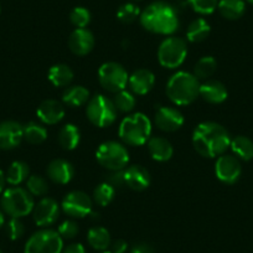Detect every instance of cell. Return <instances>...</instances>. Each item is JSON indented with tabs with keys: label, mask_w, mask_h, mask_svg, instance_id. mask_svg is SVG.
Here are the masks:
<instances>
[{
	"label": "cell",
	"mask_w": 253,
	"mask_h": 253,
	"mask_svg": "<svg viewBox=\"0 0 253 253\" xmlns=\"http://www.w3.org/2000/svg\"><path fill=\"white\" fill-rule=\"evenodd\" d=\"M194 149L204 158H216L225 154L230 148L231 135L228 130L216 122H203L193 132Z\"/></svg>",
	"instance_id": "1"
},
{
	"label": "cell",
	"mask_w": 253,
	"mask_h": 253,
	"mask_svg": "<svg viewBox=\"0 0 253 253\" xmlns=\"http://www.w3.org/2000/svg\"><path fill=\"white\" fill-rule=\"evenodd\" d=\"M139 20L145 30L158 35H172L179 28L176 10L164 1L149 4L140 13Z\"/></svg>",
	"instance_id": "2"
},
{
	"label": "cell",
	"mask_w": 253,
	"mask_h": 253,
	"mask_svg": "<svg viewBox=\"0 0 253 253\" xmlns=\"http://www.w3.org/2000/svg\"><path fill=\"white\" fill-rule=\"evenodd\" d=\"M167 96L176 106H189L199 97L200 82L194 74L177 71L167 82Z\"/></svg>",
	"instance_id": "3"
},
{
	"label": "cell",
	"mask_w": 253,
	"mask_h": 253,
	"mask_svg": "<svg viewBox=\"0 0 253 253\" xmlns=\"http://www.w3.org/2000/svg\"><path fill=\"white\" fill-rule=\"evenodd\" d=\"M118 135L130 147H142L152 135V122L145 114L137 112L126 117L119 124Z\"/></svg>",
	"instance_id": "4"
},
{
	"label": "cell",
	"mask_w": 253,
	"mask_h": 253,
	"mask_svg": "<svg viewBox=\"0 0 253 253\" xmlns=\"http://www.w3.org/2000/svg\"><path fill=\"white\" fill-rule=\"evenodd\" d=\"M0 205L4 212L10 217L21 218L33 212L35 201L34 196L26 189L13 186L6 189L3 193Z\"/></svg>",
	"instance_id": "5"
},
{
	"label": "cell",
	"mask_w": 253,
	"mask_h": 253,
	"mask_svg": "<svg viewBox=\"0 0 253 253\" xmlns=\"http://www.w3.org/2000/svg\"><path fill=\"white\" fill-rule=\"evenodd\" d=\"M96 160L109 171L124 170L129 163V153L122 143L108 140L102 143L96 150Z\"/></svg>",
	"instance_id": "6"
},
{
	"label": "cell",
	"mask_w": 253,
	"mask_h": 253,
	"mask_svg": "<svg viewBox=\"0 0 253 253\" xmlns=\"http://www.w3.org/2000/svg\"><path fill=\"white\" fill-rule=\"evenodd\" d=\"M117 108L112 99L103 94H96L88 101L86 107V116L88 121L98 128H107L117 119Z\"/></svg>",
	"instance_id": "7"
},
{
	"label": "cell",
	"mask_w": 253,
	"mask_h": 253,
	"mask_svg": "<svg viewBox=\"0 0 253 253\" xmlns=\"http://www.w3.org/2000/svg\"><path fill=\"white\" fill-rule=\"evenodd\" d=\"M187 45L186 41L177 36H169L159 45L158 48V61L163 67L174 70L180 67L186 60Z\"/></svg>",
	"instance_id": "8"
},
{
	"label": "cell",
	"mask_w": 253,
	"mask_h": 253,
	"mask_svg": "<svg viewBox=\"0 0 253 253\" xmlns=\"http://www.w3.org/2000/svg\"><path fill=\"white\" fill-rule=\"evenodd\" d=\"M62 250L63 240L57 231L42 228L29 238L24 253H61Z\"/></svg>",
	"instance_id": "9"
},
{
	"label": "cell",
	"mask_w": 253,
	"mask_h": 253,
	"mask_svg": "<svg viewBox=\"0 0 253 253\" xmlns=\"http://www.w3.org/2000/svg\"><path fill=\"white\" fill-rule=\"evenodd\" d=\"M129 75L118 62H104L98 70L99 84L112 93L126 89Z\"/></svg>",
	"instance_id": "10"
},
{
	"label": "cell",
	"mask_w": 253,
	"mask_h": 253,
	"mask_svg": "<svg viewBox=\"0 0 253 253\" xmlns=\"http://www.w3.org/2000/svg\"><path fill=\"white\" fill-rule=\"evenodd\" d=\"M93 200L84 191L75 190L67 194L61 203V209L72 218H84L91 215Z\"/></svg>",
	"instance_id": "11"
},
{
	"label": "cell",
	"mask_w": 253,
	"mask_h": 253,
	"mask_svg": "<svg viewBox=\"0 0 253 253\" xmlns=\"http://www.w3.org/2000/svg\"><path fill=\"white\" fill-rule=\"evenodd\" d=\"M242 174L240 159L235 155L222 154L217 158L215 163V175L221 182L232 185L238 181Z\"/></svg>",
	"instance_id": "12"
},
{
	"label": "cell",
	"mask_w": 253,
	"mask_h": 253,
	"mask_svg": "<svg viewBox=\"0 0 253 253\" xmlns=\"http://www.w3.org/2000/svg\"><path fill=\"white\" fill-rule=\"evenodd\" d=\"M61 206L55 199L43 198L35 204L33 210V218L36 226L41 228L53 225L60 217Z\"/></svg>",
	"instance_id": "13"
},
{
	"label": "cell",
	"mask_w": 253,
	"mask_h": 253,
	"mask_svg": "<svg viewBox=\"0 0 253 253\" xmlns=\"http://www.w3.org/2000/svg\"><path fill=\"white\" fill-rule=\"evenodd\" d=\"M157 126L163 132H176L184 126V114L174 107H160L157 109L154 116Z\"/></svg>",
	"instance_id": "14"
},
{
	"label": "cell",
	"mask_w": 253,
	"mask_h": 253,
	"mask_svg": "<svg viewBox=\"0 0 253 253\" xmlns=\"http://www.w3.org/2000/svg\"><path fill=\"white\" fill-rule=\"evenodd\" d=\"M23 140V126L19 122L4 121L0 123V149H15Z\"/></svg>",
	"instance_id": "15"
},
{
	"label": "cell",
	"mask_w": 253,
	"mask_h": 253,
	"mask_svg": "<svg viewBox=\"0 0 253 253\" xmlns=\"http://www.w3.org/2000/svg\"><path fill=\"white\" fill-rule=\"evenodd\" d=\"M94 36L87 28L75 29L69 38V47L76 56H86L93 50Z\"/></svg>",
	"instance_id": "16"
},
{
	"label": "cell",
	"mask_w": 253,
	"mask_h": 253,
	"mask_svg": "<svg viewBox=\"0 0 253 253\" xmlns=\"http://www.w3.org/2000/svg\"><path fill=\"white\" fill-rule=\"evenodd\" d=\"M36 116L42 124L53 126L60 123L65 117V107L56 99H46L38 107Z\"/></svg>",
	"instance_id": "17"
},
{
	"label": "cell",
	"mask_w": 253,
	"mask_h": 253,
	"mask_svg": "<svg viewBox=\"0 0 253 253\" xmlns=\"http://www.w3.org/2000/svg\"><path fill=\"white\" fill-rule=\"evenodd\" d=\"M155 84V76L150 70L138 69L133 72L128 80L130 92L137 96H144L153 89Z\"/></svg>",
	"instance_id": "18"
},
{
	"label": "cell",
	"mask_w": 253,
	"mask_h": 253,
	"mask_svg": "<svg viewBox=\"0 0 253 253\" xmlns=\"http://www.w3.org/2000/svg\"><path fill=\"white\" fill-rule=\"evenodd\" d=\"M46 172H47L48 179L52 182L58 185H66L74 179L75 168L71 163L65 159H53L47 165Z\"/></svg>",
	"instance_id": "19"
},
{
	"label": "cell",
	"mask_w": 253,
	"mask_h": 253,
	"mask_svg": "<svg viewBox=\"0 0 253 253\" xmlns=\"http://www.w3.org/2000/svg\"><path fill=\"white\" fill-rule=\"evenodd\" d=\"M150 174L142 165H130L124 169V182L134 191H144L149 187Z\"/></svg>",
	"instance_id": "20"
},
{
	"label": "cell",
	"mask_w": 253,
	"mask_h": 253,
	"mask_svg": "<svg viewBox=\"0 0 253 253\" xmlns=\"http://www.w3.org/2000/svg\"><path fill=\"white\" fill-rule=\"evenodd\" d=\"M199 96L210 104H221L227 99L228 92L225 84L217 80H206L200 84Z\"/></svg>",
	"instance_id": "21"
},
{
	"label": "cell",
	"mask_w": 253,
	"mask_h": 253,
	"mask_svg": "<svg viewBox=\"0 0 253 253\" xmlns=\"http://www.w3.org/2000/svg\"><path fill=\"white\" fill-rule=\"evenodd\" d=\"M148 150L150 157L157 162H168L174 154L171 143L163 137H150L148 140Z\"/></svg>",
	"instance_id": "22"
},
{
	"label": "cell",
	"mask_w": 253,
	"mask_h": 253,
	"mask_svg": "<svg viewBox=\"0 0 253 253\" xmlns=\"http://www.w3.org/2000/svg\"><path fill=\"white\" fill-rule=\"evenodd\" d=\"M58 144L65 150L76 149L81 142V132L80 128L74 123H67L58 132Z\"/></svg>",
	"instance_id": "23"
},
{
	"label": "cell",
	"mask_w": 253,
	"mask_h": 253,
	"mask_svg": "<svg viewBox=\"0 0 253 253\" xmlns=\"http://www.w3.org/2000/svg\"><path fill=\"white\" fill-rule=\"evenodd\" d=\"M89 91L84 86L67 87L62 93V102L71 108L82 107L88 103Z\"/></svg>",
	"instance_id": "24"
},
{
	"label": "cell",
	"mask_w": 253,
	"mask_h": 253,
	"mask_svg": "<svg viewBox=\"0 0 253 253\" xmlns=\"http://www.w3.org/2000/svg\"><path fill=\"white\" fill-rule=\"evenodd\" d=\"M47 79L55 87H66L74 80V71L65 63H56L48 70Z\"/></svg>",
	"instance_id": "25"
},
{
	"label": "cell",
	"mask_w": 253,
	"mask_h": 253,
	"mask_svg": "<svg viewBox=\"0 0 253 253\" xmlns=\"http://www.w3.org/2000/svg\"><path fill=\"white\" fill-rule=\"evenodd\" d=\"M87 242L96 251H101V252L108 251L112 243L109 231L102 226H94L89 228L87 233Z\"/></svg>",
	"instance_id": "26"
},
{
	"label": "cell",
	"mask_w": 253,
	"mask_h": 253,
	"mask_svg": "<svg viewBox=\"0 0 253 253\" xmlns=\"http://www.w3.org/2000/svg\"><path fill=\"white\" fill-rule=\"evenodd\" d=\"M211 33V26L205 19L199 18L193 20L189 24L186 30V39L187 41L193 43L203 42L204 40L209 38Z\"/></svg>",
	"instance_id": "27"
},
{
	"label": "cell",
	"mask_w": 253,
	"mask_h": 253,
	"mask_svg": "<svg viewBox=\"0 0 253 253\" xmlns=\"http://www.w3.org/2000/svg\"><path fill=\"white\" fill-rule=\"evenodd\" d=\"M217 9L227 20H238L245 14L246 3L245 0H218Z\"/></svg>",
	"instance_id": "28"
},
{
	"label": "cell",
	"mask_w": 253,
	"mask_h": 253,
	"mask_svg": "<svg viewBox=\"0 0 253 253\" xmlns=\"http://www.w3.org/2000/svg\"><path fill=\"white\" fill-rule=\"evenodd\" d=\"M230 148L237 159L243 162L253 159V142L246 135H237L231 139Z\"/></svg>",
	"instance_id": "29"
},
{
	"label": "cell",
	"mask_w": 253,
	"mask_h": 253,
	"mask_svg": "<svg viewBox=\"0 0 253 253\" xmlns=\"http://www.w3.org/2000/svg\"><path fill=\"white\" fill-rule=\"evenodd\" d=\"M29 176H30V168L25 162H21V160L11 163L5 174L6 182L11 186H18L21 182L26 181Z\"/></svg>",
	"instance_id": "30"
},
{
	"label": "cell",
	"mask_w": 253,
	"mask_h": 253,
	"mask_svg": "<svg viewBox=\"0 0 253 253\" xmlns=\"http://www.w3.org/2000/svg\"><path fill=\"white\" fill-rule=\"evenodd\" d=\"M24 140L29 144H42L47 139V129L43 124L36 123V122H29L28 124L23 126Z\"/></svg>",
	"instance_id": "31"
},
{
	"label": "cell",
	"mask_w": 253,
	"mask_h": 253,
	"mask_svg": "<svg viewBox=\"0 0 253 253\" xmlns=\"http://www.w3.org/2000/svg\"><path fill=\"white\" fill-rule=\"evenodd\" d=\"M217 69V61L212 56H204L194 66V76L198 80H209Z\"/></svg>",
	"instance_id": "32"
},
{
	"label": "cell",
	"mask_w": 253,
	"mask_h": 253,
	"mask_svg": "<svg viewBox=\"0 0 253 253\" xmlns=\"http://www.w3.org/2000/svg\"><path fill=\"white\" fill-rule=\"evenodd\" d=\"M112 101H113L117 111L122 112V113H129L134 109L135 104H137L135 94L130 91H126V89L114 93V98Z\"/></svg>",
	"instance_id": "33"
},
{
	"label": "cell",
	"mask_w": 253,
	"mask_h": 253,
	"mask_svg": "<svg viewBox=\"0 0 253 253\" xmlns=\"http://www.w3.org/2000/svg\"><path fill=\"white\" fill-rule=\"evenodd\" d=\"M114 196H116V189L106 181L99 184L93 190V201L102 208L108 206L113 201Z\"/></svg>",
	"instance_id": "34"
},
{
	"label": "cell",
	"mask_w": 253,
	"mask_h": 253,
	"mask_svg": "<svg viewBox=\"0 0 253 253\" xmlns=\"http://www.w3.org/2000/svg\"><path fill=\"white\" fill-rule=\"evenodd\" d=\"M26 190L33 196H43L48 191V182L41 175H30L26 180Z\"/></svg>",
	"instance_id": "35"
},
{
	"label": "cell",
	"mask_w": 253,
	"mask_h": 253,
	"mask_svg": "<svg viewBox=\"0 0 253 253\" xmlns=\"http://www.w3.org/2000/svg\"><path fill=\"white\" fill-rule=\"evenodd\" d=\"M140 9L133 3H126L117 10V19L123 24H132L140 16Z\"/></svg>",
	"instance_id": "36"
},
{
	"label": "cell",
	"mask_w": 253,
	"mask_h": 253,
	"mask_svg": "<svg viewBox=\"0 0 253 253\" xmlns=\"http://www.w3.org/2000/svg\"><path fill=\"white\" fill-rule=\"evenodd\" d=\"M70 21L72 25L76 26V29L87 28L91 23V13L84 6H76L70 13Z\"/></svg>",
	"instance_id": "37"
},
{
	"label": "cell",
	"mask_w": 253,
	"mask_h": 253,
	"mask_svg": "<svg viewBox=\"0 0 253 253\" xmlns=\"http://www.w3.org/2000/svg\"><path fill=\"white\" fill-rule=\"evenodd\" d=\"M194 11L201 15H210L217 9L218 0H187Z\"/></svg>",
	"instance_id": "38"
},
{
	"label": "cell",
	"mask_w": 253,
	"mask_h": 253,
	"mask_svg": "<svg viewBox=\"0 0 253 253\" xmlns=\"http://www.w3.org/2000/svg\"><path fill=\"white\" fill-rule=\"evenodd\" d=\"M5 232L11 241H16L23 237L25 233V226L21 222L20 218L11 217L5 226Z\"/></svg>",
	"instance_id": "39"
},
{
	"label": "cell",
	"mask_w": 253,
	"mask_h": 253,
	"mask_svg": "<svg viewBox=\"0 0 253 253\" xmlns=\"http://www.w3.org/2000/svg\"><path fill=\"white\" fill-rule=\"evenodd\" d=\"M79 225H77L76 221L74 220L63 221L57 228L58 235L62 237V240H72V238H75L79 235Z\"/></svg>",
	"instance_id": "40"
},
{
	"label": "cell",
	"mask_w": 253,
	"mask_h": 253,
	"mask_svg": "<svg viewBox=\"0 0 253 253\" xmlns=\"http://www.w3.org/2000/svg\"><path fill=\"white\" fill-rule=\"evenodd\" d=\"M106 182L114 187V189H121L126 185L124 182V170H117V171H111V174L107 175Z\"/></svg>",
	"instance_id": "41"
},
{
	"label": "cell",
	"mask_w": 253,
	"mask_h": 253,
	"mask_svg": "<svg viewBox=\"0 0 253 253\" xmlns=\"http://www.w3.org/2000/svg\"><path fill=\"white\" fill-rule=\"evenodd\" d=\"M112 253H126V251L128 250V243L124 240L119 238V240L113 241L109 246Z\"/></svg>",
	"instance_id": "42"
},
{
	"label": "cell",
	"mask_w": 253,
	"mask_h": 253,
	"mask_svg": "<svg viewBox=\"0 0 253 253\" xmlns=\"http://www.w3.org/2000/svg\"><path fill=\"white\" fill-rule=\"evenodd\" d=\"M130 253H155L154 248L152 247L148 243H137V245L133 246Z\"/></svg>",
	"instance_id": "43"
},
{
	"label": "cell",
	"mask_w": 253,
	"mask_h": 253,
	"mask_svg": "<svg viewBox=\"0 0 253 253\" xmlns=\"http://www.w3.org/2000/svg\"><path fill=\"white\" fill-rule=\"evenodd\" d=\"M61 253H86V250L81 243H71L66 248H63Z\"/></svg>",
	"instance_id": "44"
},
{
	"label": "cell",
	"mask_w": 253,
	"mask_h": 253,
	"mask_svg": "<svg viewBox=\"0 0 253 253\" xmlns=\"http://www.w3.org/2000/svg\"><path fill=\"white\" fill-rule=\"evenodd\" d=\"M6 184V179H5V174L3 172V170L0 169V194L4 191V187H5Z\"/></svg>",
	"instance_id": "45"
},
{
	"label": "cell",
	"mask_w": 253,
	"mask_h": 253,
	"mask_svg": "<svg viewBox=\"0 0 253 253\" xmlns=\"http://www.w3.org/2000/svg\"><path fill=\"white\" fill-rule=\"evenodd\" d=\"M4 223H5V217H4V213L0 211V228L3 227Z\"/></svg>",
	"instance_id": "46"
},
{
	"label": "cell",
	"mask_w": 253,
	"mask_h": 253,
	"mask_svg": "<svg viewBox=\"0 0 253 253\" xmlns=\"http://www.w3.org/2000/svg\"><path fill=\"white\" fill-rule=\"evenodd\" d=\"M246 1H247V3H250V4H253V0H246Z\"/></svg>",
	"instance_id": "47"
},
{
	"label": "cell",
	"mask_w": 253,
	"mask_h": 253,
	"mask_svg": "<svg viewBox=\"0 0 253 253\" xmlns=\"http://www.w3.org/2000/svg\"><path fill=\"white\" fill-rule=\"evenodd\" d=\"M101 253H112L111 251H103V252H101Z\"/></svg>",
	"instance_id": "48"
},
{
	"label": "cell",
	"mask_w": 253,
	"mask_h": 253,
	"mask_svg": "<svg viewBox=\"0 0 253 253\" xmlns=\"http://www.w3.org/2000/svg\"><path fill=\"white\" fill-rule=\"evenodd\" d=\"M0 253H3V252H1V251H0Z\"/></svg>",
	"instance_id": "49"
},
{
	"label": "cell",
	"mask_w": 253,
	"mask_h": 253,
	"mask_svg": "<svg viewBox=\"0 0 253 253\" xmlns=\"http://www.w3.org/2000/svg\"><path fill=\"white\" fill-rule=\"evenodd\" d=\"M0 10H1V8H0Z\"/></svg>",
	"instance_id": "50"
}]
</instances>
